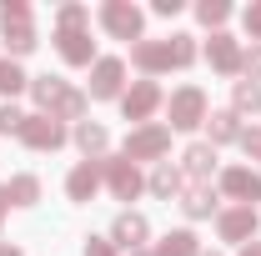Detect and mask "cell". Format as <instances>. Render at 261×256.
Returning <instances> with one entry per match:
<instances>
[{
	"instance_id": "cell-1",
	"label": "cell",
	"mask_w": 261,
	"mask_h": 256,
	"mask_svg": "<svg viewBox=\"0 0 261 256\" xmlns=\"http://www.w3.org/2000/svg\"><path fill=\"white\" fill-rule=\"evenodd\" d=\"M166 116H171V131H196V126H206V116H211L206 91H201V86H181V91H171Z\"/></svg>"
},
{
	"instance_id": "cell-2",
	"label": "cell",
	"mask_w": 261,
	"mask_h": 256,
	"mask_svg": "<svg viewBox=\"0 0 261 256\" xmlns=\"http://www.w3.org/2000/svg\"><path fill=\"white\" fill-rule=\"evenodd\" d=\"M100 31L136 45V40H141V31H146V15H141L130 0H106V5H100Z\"/></svg>"
},
{
	"instance_id": "cell-3",
	"label": "cell",
	"mask_w": 261,
	"mask_h": 256,
	"mask_svg": "<svg viewBox=\"0 0 261 256\" xmlns=\"http://www.w3.org/2000/svg\"><path fill=\"white\" fill-rule=\"evenodd\" d=\"M100 181L111 186L116 201H136V196L146 191V176H141L136 161H126V156H106V161H100Z\"/></svg>"
},
{
	"instance_id": "cell-4",
	"label": "cell",
	"mask_w": 261,
	"mask_h": 256,
	"mask_svg": "<svg viewBox=\"0 0 261 256\" xmlns=\"http://www.w3.org/2000/svg\"><path fill=\"white\" fill-rule=\"evenodd\" d=\"M126 96V61L121 56H96L91 65V100H121Z\"/></svg>"
},
{
	"instance_id": "cell-5",
	"label": "cell",
	"mask_w": 261,
	"mask_h": 256,
	"mask_svg": "<svg viewBox=\"0 0 261 256\" xmlns=\"http://www.w3.org/2000/svg\"><path fill=\"white\" fill-rule=\"evenodd\" d=\"M130 65L141 70V75H161V70H181V61H176V35L171 40H136L130 45Z\"/></svg>"
},
{
	"instance_id": "cell-6",
	"label": "cell",
	"mask_w": 261,
	"mask_h": 256,
	"mask_svg": "<svg viewBox=\"0 0 261 256\" xmlns=\"http://www.w3.org/2000/svg\"><path fill=\"white\" fill-rule=\"evenodd\" d=\"M171 151V126H136L126 136V161H161Z\"/></svg>"
},
{
	"instance_id": "cell-7",
	"label": "cell",
	"mask_w": 261,
	"mask_h": 256,
	"mask_svg": "<svg viewBox=\"0 0 261 256\" xmlns=\"http://www.w3.org/2000/svg\"><path fill=\"white\" fill-rule=\"evenodd\" d=\"M161 100L166 96H161L156 81H136L126 96H121V116H126V121H141V126H151V116L161 111Z\"/></svg>"
},
{
	"instance_id": "cell-8",
	"label": "cell",
	"mask_w": 261,
	"mask_h": 256,
	"mask_svg": "<svg viewBox=\"0 0 261 256\" xmlns=\"http://www.w3.org/2000/svg\"><path fill=\"white\" fill-rule=\"evenodd\" d=\"M20 141L31 146V151H61L65 146V126L56 121V116H25V126H20Z\"/></svg>"
},
{
	"instance_id": "cell-9",
	"label": "cell",
	"mask_w": 261,
	"mask_h": 256,
	"mask_svg": "<svg viewBox=\"0 0 261 256\" xmlns=\"http://www.w3.org/2000/svg\"><path fill=\"white\" fill-rule=\"evenodd\" d=\"M256 206H231V211H221V216H216V236H221V241H241V246H246V241H256Z\"/></svg>"
},
{
	"instance_id": "cell-10",
	"label": "cell",
	"mask_w": 261,
	"mask_h": 256,
	"mask_svg": "<svg viewBox=\"0 0 261 256\" xmlns=\"http://www.w3.org/2000/svg\"><path fill=\"white\" fill-rule=\"evenodd\" d=\"M146 236H151V221L141 211H121L111 221V246H126V251H146Z\"/></svg>"
},
{
	"instance_id": "cell-11",
	"label": "cell",
	"mask_w": 261,
	"mask_h": 256,
	"mask_svg": "<svg viewBox=\"0 0 261 256\" xmlns=\"http://www.w3.org/2000/svg\"><path fill=\"white\" fill-rule=\"evenodd\" d=\"M221 191L231 201H241V206H251V201H261V176L251 166H226L221 171Z\"/></svg>"
},
{
	"instance_id": "cell-12",
	"label": "cell",
	"mask_w": 261,
	"mask_h": 256,
	"mask_svg": "<svg viewBox=\"0 0 261 256\" xmlns=\"http://www.w3.org/2000/svg\"><path fill=\"white\" fill-rule=\"evenodd\" d=\"M211 171H216V146L211 141H191L181 151V176H191V186H201V181H211Z\"/></svg>"
},
{
	"instance_id": "cell-13",
	"label": "cell",
	"mask_w": 261,
	"mask_h": 256,
	"mask_svg": "<svg viewBox=\"0 0 261 256\" xmlns=\"http://www.w3.org/2000/svg\"><path fill=\"white\" fill-rule=\"evenodd\" d=\"M206 61H211V70H216V75H241V45H236L226 31H211Z\"/></svg>"
},
{
	"instance_id": "cell-14",
	"label": "cell",
	"mask_w": 261,
	"mask_h": 256,
	"mask_svg": "<svg viewBox=\"0 0 261 256\" xmlns=\"http://www.w3.org/2000/svg\"><path fill=\"white\" fill-rule=\"evenodd\" d=\"M56 50L65 65H96V40L91 31H56Z\"/></svg>"
},
{
	"instance_id": "cell-15",
	"label": "cell",
	"mask_w": 261,
	"mask_h": 256,
	"mask_svg": "<svg viewBox=\"0 0 261 256\" xmlns=\"http://www.w3.org/2000/svg\"><path fill=\"white\" fill-rule=\"evenodd\" d=\"M96 191H100V161H81V166L65 176V196L86 206V201H91Z\"/></svg>"
},
{
	"instance_id": "cell-16",
	"label": "cell",
	"mask_w": 261,
	"mask_h": 256,
	"mask_svg": "<svg viewBox=\"0 0 261 256\" xmlns=\"http://www.w3.org/2000/svg\"><path fill=\"white\" fill-rule=\"evenodd\" d=\"M31 96H35V106H40V116H56V111L65 106V96H70V86H65L61 75H35Z\"/></svg>"
},
{
	"instance_id": "cell-17",
	"label": "cell",
	"mask_w": 261,
	"mask_h": 256,
	"mask_svg": "<svg viewBox=\"0 0 261 256\" xmlns=\"http://www.w3.org/2000/svg\"><path fill=\"white\" fill-rule=\"evenodd\" d=\"M181 166H171V161H156L151 166V176H146V191L151 196H161V201H171V196H181Z\"/></svg>"
},
{
	"instance_id": "cell-18",
	"label": "cell",
	"mask_w": 261,
	"mask_h": 256,
	"mask_svg": "<svg viewBox=\"0 0 261 256\" xmlns=\"http://www.w3.org/2000/svg\"><path fill=\"white\" fill-rule=\"evenodd\" d=\"M75 146L86 151V161H106V151H111V131L100 126V121H81V126H75Z\"/></svg>"
},
{
	"instance_id": "cell-19",
	"label": "cell",
	"mask_w": 261,
	"mask_h": 256,
	"mask_svg": "<svg viewBox=\"0 0 261 256\" xmlns=\"http://www.w3.org/2000/svg\"><path fill=\"white\" fill-rule=\"evenodd\" d=\"M181 211H186L191 221H206V216L216 211V191H211V181H201V186H186V191H181Z\"/></svg>"
},
{
	"instance_id": "cell-20",
	"label": "cell",
	"mask_w": 261,
	"mask_h": 256,
	"mask_svg": "<svg viewBox=\"0 0 261 256\" xmlns=\"http://www.w3.org/2000/svg\"><path fill=\"white\" fill-rule=\"evenodd\" d=\"M5 31V56L15 61V56H31L35 45H40V35H35V25L31 20H15V25H0Z\"/></svg>"
},
{
	"instance_id": "cell-21",
	"label": "cell",
	"mask_w": 261,
	"mask_h": 256,
	"mask_svg": "<svg viewBox=\"0 0 261 256\" xmlns=\"http://www.w3.org/2000/svg\"><path fill=\"white\" fill-rule=\"evenodd\" d=\"M206 136H211V146L241 141V116H236V111H211V116H206Z\"/></svg>"
},
{
	"instance_id": "cell-22",
	"label": "cell",
	"mask_w": 261,
	"mask_h": 256,
	"mask_svg": "<svg viewBox=\"0 0 261 256\" xmlns=\"http://www.w3.org/2000/svg\"><path fill=\"white\" fill-rule=\"evenodd\" d=\"M156 256H201V241H196V231H166L161 246H156Z\"/></svg>"
},
{
	"instance_id": "cell-23",
	"label": "cell",
	"mask_w": 261,
	"mask_h": 256,
	"mask_svg": "<svg viewBox=\"0 0 261 256\" xmlns=\"http://www.w3.org/2000/svg\"><path fill=\"white\" fill-rule=\"evenodd\" d=\"M5 191H10V206H35V201H40V176L20 171V176L5 181Z\"/></svg>"
},
{
	"instance_id": "cell-24",
	"label": "cell",
	"mask_w": 261,
	"mask_h": 256,
	"mask_svg": "<svg viewBox=\"0 0 261 256\" xmlns=\"http://www.w3.org/2000/svg\"><path fill=\"white\" fill-rule=\"evenodd\" d=\"M231 111H236V116H256L261 111V86L256 81H236V86H231Z\"/></svg>"
},
{
	"instance_id": "cell-25",
	"label": "cell",
	"mask_w": 261,
	"mask_h": 256,
	"mask_svg": "<svg viewBox=\"0 0 261 256\" xmlns=\"http://www.w3.org/2000/svg\"><path fill=\"white\" fill-rule=\"evenodd\" d=\"M25 86H31V75L10 61V56H0V96H20Z\"/></svg>"
},
{
	"instance_id": "cell-26",
	"label": "cell",
	"mask_w": 261,
	"mask_h": 256,
	"mask_svg": "<svg viewBox=\"0 0 261 256\" xmlns=\"http://www.w3.org/2000/svg\"><path fill=\"white\" fill-rule=\"evenodd\" d=\"M91 25V10L86 5H61L56 10V31H86Z\"/></svg>"
},
{
	"instance_id": "cell-27",
	"label": "cell",
	"mask_w": 261,
	"mask_h": 256,
	"mask_svg": "<svg viewBox=\"0 0 261 256\" xmlns=\"http://www.w3.org/2000/svg\"><path fill=\"white\" fill-rule=\"evenodd\" d=\"M196 15H201V25H226V20H231V5H226V0H201Z\"/></svg>"
},
{
	"instance_id": "cell-28",
	"label": "cell",
	"mask_w": 261,
	"mask_h": 256,
	"mask_svg": "<svg viewBox=\"0 0 261 256\" xmlns=\"http://www.w3.org/2000/svg\"><path fill=\"white\" fill-rule=\"evenodd\" d=\"M20 126H25V111H15V106L5 100V106H0V131H5V136H20Z\"/></svg>"
},
{
	"instance_id": "cell-29",
	"label": "cell",
	"mask_w": 261,
	"mask_h": 256,
	"mask_svg": "<svg viewBox=\"0 0 261 256\" xmlns=\"http://www.w3.org/2000/svg\"><path fill=\"white\" fill-rule=\"evenodd\" d=\"M15 20H31V5L25 0H5L0 5V25H15Z\"/></svg>"
},
{
	"instance_id": "cell-30",
	"label": "cell",
	"mask_w": 261,
	"mask_h": 256,
	"mask_svg": "<svg viewBox=\"0 0 261 256\" xmlns=\"http://www.w3.org/2000/svg\"><path fill=\"white\" fill-rule=\"evenodd\" d=\"M241 25H246V35H251V40H261V0H251V5L241 10Z\"/></svg>"
},
{
	"instance_id": "cell-31",
	"label": "cell",
	"mask_w": 261,
	"mask_h": 256,
	"mask_svg": "<svg viewBox=\"0 0 261 256\" xmlns=\"http://www.w3.org/2000/svg\"><path fill=\"white\" fill-rule=\"evenodd\" d=\"M236 146H241V151H246V156H256V161H261V126H251V131H241V141H236Z\"/></svg>"
},
{
	"instance_id": "cell-32",
	"label": "cell",
	"mask_w": 261,
	"mask_h": 256,
	"mask_svg": "<svg viewBox=\"0 0 261 256\" xmlns=\"http://www.w3.org/2000/svg\"><path fill=\"white\" fill-rule=\"evenodd\" d=\"M241 70H246L251 81H261V45H251V50H241Z\"/></svg>"
},
{
	"instance_id": "cell-33",
	"label": "cell",
	"mask_w": 261,
	"mask_h": 256,
	"mask_svg": "<svg viewBox=\"0 0 261 256\" xmlns=\"http://www.w3.org/2000/svg\"><path fill=\"white\" fill-rule=\"evenodd\" d=\"M86 256H116L111 236H86Z\"/></svg>"
},
{
	"instance_id": "cell-34",
	"label": "cell",
	"mask_w": 261,
	"mask_h": 256,
	"mask_svg": "<svg viewBox=\"0 0 261 256\" xmlns=\"http://www.w3.org/2000/svg\"><path fill=\"white\" fill-rule=\"evenodd\" d=\"M151 10H156V15H166V20H171V15H181V0H156Z\"/></svg>"
},
{
	"instance_id": "cell-35",
	"label": "cell",
	"mask_w": 261,
	"mask_h": 256,
	"mask_svg": "<svg viewBox=\"0 0 261 256\" xmlns=\"http://www.w3.org/2000/svg\"><path fill=\"white\" fill-rule=\"evenodd\" d=\"M5 211H10V191L0 186V221H5Z\"/></svg>"
},
{
	"instance_id": "cell-36",
	"label": "cell",
	"mask_w": 261,
	"mask_h": 256,
	"mask_svg": "<svg viewBox=\"0 0 261 256\" xmlns=\"http://www.w3.org/2000/svg\"><path fill=\"white\" fill-rule=\"evenodd\" d=\"M241 256H261V241H246V246H241Z\"/></svg>"
},
{
	"instance_id": "cell-37",
	"label": "cell",
	"mask_w": 261,
	"mask_h": 256,
	"mask_svg": "<svg viewBox=\"0 0 261 256\" xmlns=\"http://www.w3.org/2000/svg\"><path fill=\"white\" fill-rule=\"evenodd\" d=\"M0 256H20V251H15V246H0Z\"/></svg>"
},
{
	"instance_id": "cell-38",
	"label": "cell",
	"mask_w": 261,
	"mask_h": 256,
	"mask_svg": "<svg viewBox=\"0 0 261 256\" xmlns=\"http://www.w3.org/2000/svg\"><path fill=\"white\" fill-rule=\"evenodd\" d=\"M130 256H156V251H130Z\"/></svg>"
},
{
	"instance_id": "cell-39",
	"label": "cell",
	"mask_w": 261,
	"mask_h": 256,
	"mask_svg": "<svg viewBox=\"0 0 261 256\" xmlns=\"http://www.w3.org/2000/svg\"><path fill=\"white\" fill-rule=\"evenodd\" d=\"M201 256H221V251H201Z\"/></svg>"
}]
</instances>
